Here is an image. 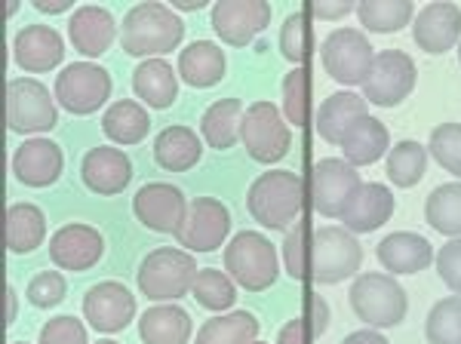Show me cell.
<instances>
[{"instance_id":"1","label":"cell","mask_w":461,"mask_h":344,"mask_svg":"<svg viewBox=\"0 0 461 344\" xmlns=\"http://www.w3.org/2000/svg\"><path fill=\"white\" fill-rule=\"evenodd\" d=\"M247 209L267 231H289L302 219L304 182L289 169H271L258 176L247 191Z\"/></svg>"},{"instance_id":"2","label":"cell","mask_w":461,"mask_h":344,"mask_svg":"<svg viewBox=\"0 0 461 344\" xmlns=\"http://www.w3.org/2000/svg\"><path fill=\"white\" fill-rule=\"evenodd\" d=\"M182 37V19L167 4H136L121 25V47L136 59H160L163 52H173Z\"/></svg>"},{"instance_id":"3","label":"cell","mask_w":461,"mask_h":344,"mask_svg":"<svg viewBox=\"0 0 461 344\" xmlns=\"http://www.w3.org/2000/svg\"><path fill=\"white\" fill-rule=\"evenodd\" d=\"M197 271L200 267L188 249H173V246L151 249L136 274L139 293L158 304H173L176 298H185L191 293Z\"/></svg>"},{"instance_id":"4","label":"cell","mask_w":461,"mask_h":344,"mask_svg":"<svg viewBox=\"0 0 461 344\" xmlns=\"http://www.w3.org/2000/svg\"><path fill=\"white\" fill-rule=\"evenodd\" d=\"M363 265V246L357 243V234L348 228H326L314 231V240L308 246V280L320 286H336L360 271Z\"/></svg>"},{"instance_id":"5","label":"cell","mask_w":461,"mask_h":344,"mask_svg":"<svg viewBox=\"0 0 461 344\" xmlns=\"http://www.w3.org/2000/svg\"><path fill=\"white\" fill-rule=\"evenodd\" d=\"M225 271L230 280L240 283L247 293H265L277 283L280 261L277 249L258 231H240L225 246Z\"/></svg>"},{"instance_id":"6","label":"cell","mask_w":461,"mask_h":344,"mask_svg":"<svg viewBox=\"0 0 461 344\" xmlns=\"http://www.w3.org/2000/svg\"><path fill=\"white\" fill-rule=\"evenodd\" d=\"M348 298H351V308L357 317L373 329L400 326L409 311L406 289L391 274H357Z\"/></svg>"},{"instance_id":"7","label":"cell","mask_w":461,"mask_h":344,"mask_svg":"<svg viewBox=\"0 0 461 344\" xmlns=\"http://www.w3.org/2000/svg\"><path fill=\"white\" fill-rule=\"evenodd\" d=\"M240 141L256 163H277L293 148V130L274 102H252L243 111Z\"/></svg>"},{"instance_id":"8","label":"cell","mask_w":461,"mask_h":344,"mask_svg":"<svg viewBox=\"0 0 461 344\" xmlns=\"http://www.w3.org/2000/svg\"><path fill=\"white\" fill-rule=\"evenodd\" d=\"M320 62H323L326 74L332 80H339V84L363 86V80L369 77V68L375 62V50L360 28H339L320 47Z\"/></svg>"},{"instance_id":"9","label":"cell","mask_w":461,"mask_h":344,"mask_svg":"<svg viewBox=\"0 0 461 344\" xmlns=\"http://www.w3.org/2000/svg\"><path fill=\"white\" fill-rule=\"evenodd\" d=\"M56 102L34 77H13L6 84V126L10 132H50L56 126Z\"/></svg>"},{"instance_id":"10","label":"cell","mask_w":461,"mask_h":344,"mask_svg":"<svg viewBox=\"0 0 461 344\" xmlns=\"http://www.w3.org/2000/svg\"><path fill=\"white\" fill-rule=\"evenodd\" d=\"M53 93L68 114L86 117L111 99V74L95 62H71L59 71Z\"/></svg>"},{"instance_id":"11","label":"cell","mask_w":461,"mask_h":344,"mask_svg":"<svg viewBox=\"0 0 461 344\" xmlns=\"http://www.w3.org/2000/svg\"><path fill=\"white\" fill-rule=\"evenodd\" d=\"M415 80H419V68L412 56L403 50H384L375 56L369 77L363 80V99L378 108H397L415 89Z\"/></svg>"},{"instance_id":"12","label":"cell","mask_w":461,"mask_h":344,"mask_svg":"<svg viewBox=\"0 0 461 344\" xmlns=\"http://www.w3.org/2000/svg\"><path fill=\"white\" fill-rule=\"evenodd\" d=\"M360 185L357 167L339 157H323L311 169V204L323 219H341Z\"/></svg>"},{"instance_id":"13","label":"cell","mask_w":461,"mask_h":344,"mask_svg":"<svg viewBox=\"0 0 461 344\" xmlns=\"http://www.w3.org/2000/svg\"><path fill=\"white\" fill-rule=\"evenodd\" d=\"M230 231V213L215 197H194L188 204L185 224L176 231V240L188 252H215Z\"/></svg>"},{"instance_id":"14","label":"cell","mask_w":461,"mask_h":344,"mask_svg":"<svg viewBox=\"0 0 461 344\" xmlns=\"http://www.w3.org/2000/svg\"><path fill=\"white\" fill-rule=\"evenodd\" d=\"M132 213L154 234H173L185 224L188 200L169 182H148L132 197Z\"/></svg>"},{"instance_id":"15","label":"cell","mask_w":461,"mask_h":344,"mask_svg":"<svg viewBox=\"0 0 461 344\" xmlns=\"http://www.w3.org/2000/svg\"><path fill=\"white\" fill-rule=\"evenodd\" d=\"M271 25V4L265 0H221L212 6V28L228 47H249Z\"/></svg>"},{"instance_id":"16","label":"cell","mask_w":461,"mask_h":344,"mask_svg":"<svg viewBox=\"0 0 461 344\" xmlns=\"http://www.w3.org/2000/svg\"><path fill=\"white\" fill-rule=\"evenodd\" d=\"M102 252H105V240L93 224L71 222L65 228H59L50 240V258L62 271H89L93 265H99Z\"/></svg>"},{"instance_id":"17","label":"cell","mask_w":461,"mask_h":344,"mask_svg":"<svg viewBox=\"0 0 461 344\" xmlns=\"http://www.w3.org/2000/svg\"><path fill=\"white\" fill-rule=\"evenodd\" d=\"M84 317L99 332H123L136 317V298L117 280L95 283L84 298Z\"/></svg>"},{"instance_id":"18","label":"cell","mask_w":461,"mask_h":344,"mask_svg":"<svg viewBox=\"0 0 461 344\" xmlns=\"http://www.w3.org/2000/svg\"><path fill=\"white\" fill-rule=\"evenodd\" d=\"M65 169V154L56 141L50 139H28L25 145L16 148L13 154V176L28 188H50L59 182Z\"/></svg>"},{"instance_id":"19","label":"cell","mask_w":461,"mask_h":344,"mask_svg":"<svg viewBox=\"0 0 461 344\" xmlns=\"http://www.w3.org/2000/svg\"><path fill=\"white\" fill-rule=\"evenodd\" d=\"M412 37L428 56H443L461 41V6L428 4L412 22Z\"/></svg>"},{"instance_id":"20","label":"cell","mask_w":461,"mask_h":344,"mask_svg":"<svg viewBox=\"0 0 461 344\" xmlns=\"http://www.w3.org/2000/svg\"><path fill=\"white\" fill-rule=\"evenodd\" d=\"M13 59L22 71L47 74L65 59V41L50 25H28L13 41Z\"/></svg>"},{"instance_id":"21","label":"cell","mask_w":461,"mask_h":344,"mask_svg":"<svg viewBox=\"0 0 461 344\" xmlns=\"http://www.w3.org/2000/svg\"><path fill=\"white\" fill-rule=\"evenodd\" d=\"M80 178H84V185L93 194L111 197V194L126 191V185L132 182V163L123 151L102 145L84 154V160H80Z\"/></svg>"},{"instance_id":"22","label":"cell","mask_w":461,"mask_h":344,"mask_svg":"<svg viewBox=\"0 0 461 344\" xmlns=\"http://www.w3.org/2000/svg\"><path fill=\"white\" fill-rule=\"evenodd\" d=\"M117 37V22L114 16L105 10V6H77L71 13V22H68V41L71 47L86 59H99L102 52L111 50Z\"/></svg>"},{"instance_id":"23","label":"cell","mask_w":461,"mask_h":344,"mask_svg":"<svg viewBox=\"0 0 461 344\" xmlns=\"http://www.w3.org/2000/svg\"><path fill=\"white\" fill-rule=\"evenodd\" d=\"M393 215V194L382 182H363L348 204L341 224L351 234H373L382 224H388Z\"/></svg>"},{"instance_id":"24","label":"cell","mask_w":461,"mask_h":344,"mask_svg":"<svg viewBox=\"0 0 461 344\" xmlns=\"http://www.w3.org/2000/svg\"><path fill=\"white\" fill-rule=\"evenodd\" d=\"M375 256L388 274H421L434 265V246L412 231H393L375 246Z\"/></svg>"},{"instance_id":"25","label":"cell","mask_w":461,"mask_h":344,"mask_svg":"<svg viewBox=\"0 0 461 344\" xmlns=\"http://www.w3.org/2000/svg\"><path fill=\"white\" fill-rule=\"evenodd\" d=\"M341 151H345V160L351 167H373V163H378L391 151L388 126L373 114L360 117V121L351 123L345 139H341Z\"/></svg>"},{"instance_id":"26","label":"cell","mask_w":461,"mask_h":344,"mask_svg":"<svg viewBox=\"0 0 461 344\" xmlns=\"http://www.w3.org/2000/svg\"><path fill=\"white\" fill-rule=\"evenodd\" d=\"M225 52L212 41H194L178 52V77L194 89H210L225 77Z\"/></svg>"},{"instance_id":"27","label":"cell","mask_w":461,"mask_h":344,"mask_svg":"<svg viewBox=\"0 0 461 344\" xmlns=\"http://www.w3.org/2000/svg\"><path fill=\"white\" fill-rule=\"evenodd\" d=\"M194 320L178 304H154L139 320V339L142 344H188Z\"/></svg>"},{"instance_id":"28","label":"cell","mask_w":461,"mask_h":344,"mask_svg":"<svg viewBox=\"0 0 461 344\" xmlns=\"http://www.w3.org/2000/svg\"><path fill=\"white\" fill-rule=\"evenodd\" d=\"M200 154H203V145L191 126H167L154 139V163L167 172H188L200 163Z\"/></svg>"},{"instance_id":"29","label":"cell","mask_w":461,"mask_h":344,"mask_svg":"<svg viewBox=\"0 0 461 344\" xmlns=\"http://www.w3.org/2000/svg\"><path fill=\"white\" fill-rule=\"evenodd\" d=\"M369 114V102H363L357 93H336L330 95L317 111V136L330 145H341L345 132L354 121Z\"/></svg>"},{"instance_id":"30","label":"cell","mask_w":461,"mask_h":344,"mask_svg":"<svg viewBox=\"0 0 461 344\" xmlns=\"http://www.w3.org/2000/svg\"><path fill=\"white\" fill-rule=\"evenodd\" d=\"M132 89L145 104L158 111H167L178 95V77L173 74V65L167 59H145L132 71Z\"/></svg>"},{"instance_id":"31","label":"cell","mask_w":461,"mask_h":344,"mask_svg":"<svg viewBox=\"0 0 461 344\" xmlns=\"http://www.w3.org/2000/svg\"><path fill=\"white\" fill-rule=\"evenodd\" d=\"M43 234H47V215L37 204H13L6 209V249L13 256L41 249Z\"/></svg>"},{"instance_id":"32","label":"cell","mask_w":461,"mask_h":344,"mask_svg":"<svg viewBox=\"0 0 461 344\" xmlns=\"http://www.w3.org/2000/svg\"><path fill=\"white\" fill-rule=\"evenodd\" d=\"M240 121H243V108L240 99H221L212 102L210 108L200 117V132H203L206 145L215 151H228L240 141Z\"/></svg>"},{"instance_id":"33","label":"cell","mask_w":461,"mask_h":344,"mask_svg":"<svg viewBox=\"0 0 461 344\" xmlns=\"http://www.w3.org/2000/svg\"><path fill=\"white\" fill-rule=\"evenodd\" d=\"M258 329H262V323L249 311H230L206 320L197 329L194 344H252L258 339Z\"/></svg>"},{"instance_id":"34","label":"cell","mask_w":461,"mask_h":344,"mask_svg":"<svg viewBox=\"0 0 461 344\" xmlns=\"http://www.w3.org/2000/svg\"><path fill=\"white\" fill-rule=\"evenodd\" d=\"M148 130H151L148 111L132 99L114 102L102 117V132L117 145H139L148 136Z\"/></svg>"},{"instance_id":"35","label":"cell","mask_w":461,"mask_h":344,"mask_svg":"<svg viewBox=\"0 0 461 344\" xmlns=\"http://www.w3.org/2000/svg\"><path fill=\"white\" fill-rule=\"evenodd\" d=\"M425 219L446 237H461V182L437 185L425 200Z\"/></svg>"},{"instance_id":"36","label":"cell","mask_w":461,"mask_h":344,"mask_svg":"<svg viewBox=\"0 0 461 344\" xmlns=\"http://www.w3.org/2000/svg\"><path fill=\"white\" fill-rule=\"evenodd\" d=\"M415 6L409 0H363L357 4V16H360V25L366 32L375 34H397L412 22Z\"/></svg>"},{"instance_id":"37","label":"cell","mask_w":461,"mask_h":344,"mask_svg":"<svg viewBox=\"0 0 461 344\" xmlns=\"http://www.w3.org/2000/svg\"><path fill=\"white\" fill-rule=\"evenodd\" d=\"M428 169V148L403 139L388 151V182L397 188H415Z\"/></svg>"},{"instance_id":"38","label":"cell","mask_w":461,"mask_h":344,"mask_svg":"<svg viewBox=\"0 0 461 344\" xmlns=\"http://www.w3.org/2000/svg\"><path fill=\"white\" fill-rule=\"evenodd\" d=\"M191 293H194L200 308L206 311H228L237 302V286L230 274H221L215 267H200Z\"/></svg>"},{"instance_id":"39","label":"cell","mask_w":461,"mask_h":344,"mask_svg":"<svg viewBox=\"0 0 461 344\" xmlns=\"http://www.w3.org/2000/svg\"><path fill=\"white\" fill-rule=\"evenodd\" d=\"M428 344H461V295L440 298L425 320Z\"/></svg>"},{"instance_id":"40","label":"cell","mask_w":461,"mask_h":344,"mask_svg":"<svg viewBox=\"0 0 461 344\" xmlns=\"http://www.w3.org/2000/svg\"><path fill=\"white\" fill-rule=\"evenodd\" d=\"M428 154L434 157L446 172H452V176L461 178V123L437 126V130L430 132Z\"/></svg>"},{"instance_id":"41","label":"cell","mask_w":461,"mask_h":344,"mask_svg":"<svg viewBox=\"0 0 461 344\" xmlns=\"http://www.w3.org/2000/svg\"><path fill=\"white\" fill-rule=\"evenodd\" d=\"M280 52L286 62L302 65L311 56V28H308V13H289L284 28H280Z\"/></svg>"},{"instance_id":"42","label":"cell","mask_w":461,"mask_h":344,"mask_svg":"<svg viewBox=\"0 0 461 344\" xmlns=\"http://www.w3.org/2000/svg\"><path fill=\"white\" fill-rule=\"evenodd\" d=\"M284 114L289 126H308V71L295 68L284 77Z\"/></svg>"},{"instance_id":"43","label":"cell","mask_w":461,"mask_h":344,"mask_svg":"<svg viewBox=\"0 0 461 344\" xmlns=\"http://www.w3.org/2000/svg\"><path fill=\"white\" fill-rule=\"evenodd\" d=\"M308 224L295 222L284 237V265L293 280H308Z\"/></svg>"},{"instance_id":"44","label":"cell","mask_w":461,"mask_h":344,"mask_svg":"<svg viewBox=\"0 0 461 344\" xmlns=\"http://www.w3.org/2000/svg\"><path fill=\"white\" fill-rule=\"evenodd\" d=\"M65 293H68V283H65V276L59 271H41L37 276H32V283H28V289H25L28 302L43 311L65 302Z\"/></svg>"},{"instance_id":"45","label":"cell","mask_w":461,"mask_h":344,"mask_svg":"<svg viewBox=\"0 0 461 344\" xmlns=\"http://www.w3.org/2000/svg\"><path fill=\"white\" fill-rule=\"evenodd\" d=\"M41 344H86V326L77 317H53L41 329Z\"/></svg>"},{"instance_id":"46","label":"cell","mask_w":461,"mask_h":344,"mask_svg":"<svg viewBox=\"0 0 461 344\" xmlns=\"http://www.w3.org/2000/svg\"><path fill=\"white\" fill-rule=\"evenodd\" d=\"M437 274L456 295H461V237L440 246L437 252Z\"/></svg>"},{"instance_id":"47","label":"cell","mask_w":461,"mask_h":344,"mask_svg":"<svg viewBox=\"0 0 461 344\" xmlns=\"http://www.w3.org/2000/svg\"><path fill=\"white\" fill-rule=\"evenodd\" d=\"M304 326H308V335L311 339H320V335L330 329V304H326L323 295L311 293L304 298Z\"/></svg>"},{"instance_id":"48","label":"cell","mask_w":461,"mask_h":344,"mask_svg":"<svg viewBox=\"0 0 461 344\" xmlns=\"http://www.w3.org/2000/svg\"><path fill=\"white\" fill-rule=\"evenodd\" d=\"M308 13L320 22H336L357 13V0H314L308 4Z\"/></svg>"},{"instance_id":"49","label":"cell","mask_w":461,"mask_h":344,"mask_svg":"<svg viewBox=\"0 0 461 344\" xmlns=\"http://www.w3.org/2000/svg\"><path fill=\"white\" fill-rule=\"evenodd\" d=\"M308 326H304V320H289V323H284V329H280L277 335V344H308Z\"/></svg>"},{"instance_id":"50","label":"cell","mask_w":461,"mask_h":344,"mask_svg":"<svg viewBox=\"0 0 461 344\" xmlns=\"http://www.w3.org/2000/svg\"><path fill=\"white\" fill-rule=\"evenodd\" d=\"M341 344H388L382 332H375V329H360V332H351Z\"/></svg>"},{"instance_id":"51","label":"cell","mask_w":461,"mask_h":344,"mask_svg":"<svg viewBox=\"0 0 461 344\" xmlns=\"http://www.w3.org/2000/svg\"><path fill=\"white\" fill-rule=\"evenodd\" d=\"M71 0H34V10L47 13V16H62V13L71 10Z\"/></svg>"},{"instance_id":"52","label":"cell","mask_w":461,"mask_h":344,"mask_svg":"<svg viewBox=\"0 0 461 344\" xmlns=\"http://www.w3.org/2000/svg\"><path fill=\"white\" fill-rule=\"evenodd\" d=\"M16 320V289L6 286V326H13Z\"/></svg>"},{"instance_id":"53","label":"cell","mask_w":461,"mask_h":344,"mask_svg":"<svg viewBox=\"0 0 461 344\" xmlns=\"http://www.w3.org/2000/svg\"><path fill=\"white\" fill-rule=\"evenodd\" d=\"M173 4H176V10L197 13V10H203V4H206V0H173Z\"/></svg>"},{"instance_id":"54","label":"cell","mask_w":461,"mask_h":344,"mask_svg":"<svg viewBox=\"0 0 461 344\" xmlns=\"http://www.w3.org/2000/svg\"><path fill=\"white\" fill-rule=\"evenodd\" d=\"M95 344H117V341H108V339H102V341H95Z\"/></svg>"},{"instance_id":"55","label":"cell","mask_w":461,"mask_h":344,"mask_svg":"<svg viewBox=\"0 0 461 344\" xmlns=\"http://www.w3.org/2000/svg\"><path fill=\"white\" fill-rule=\"evenodd\" d=\"M252 344H267V341H252Z\"/></svg>"},{"instance_id":"56","label":"cell","mask_w":461,"mask_h":344,"mask_svg":"<svg viewBox=\"0 0 461 344\" xmlns=\"http://www.w3.org/2000/svg\"><path fill=\"white\" fill-rule=\"evenodd\" d=\"M13 344H28V341H13Z\"/></svg>"},{"instance_id":"57","label":"cell","mask_w":461,"mask_h":344,"mask_svg":"<svg viewBox=\"0 0 461 344\" xmlns=\"http://www.w3.org/2000/svg\"><path fill=\"white\" fill-rule=\"evenodd\" d=\"M458 62H461V47H458Z\"/></svg>"}]
</instances>
